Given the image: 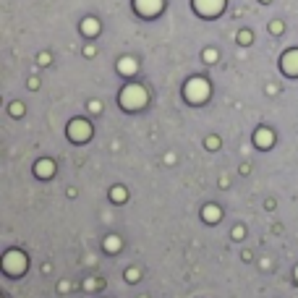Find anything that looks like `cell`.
<instances>
[{
  "label": "cell",
  "instance_id": "6da1fadb",
  "mask_svg": "<svg viewBox=\"0 0 298 298\" xmlns=\"http://www.w3.org/2000/svg\"><path fill=\"white\" fill-rule=\"evenodd\" d=\"M144 99H147V95H144L142 87H128L123 95H120V102H123L126 107H139Z\"/></svg>",
  "mask_w": 298,
  "mask_h": 298
},
{
  "label": "cell",
  "instance_id": "7a4b0ae2",
  "mask_svg": "<svg viewBox=\"0 0 298 298\" xmlns=\"http://www.w3.org/2000/svg\"><path fill=\"white\" fill-rule=\"evenodd\" d=\"M207 92H209V87H207V81H204V79H191L189 84H186V97H191L197 102L207 97Z\"/></svg>",
  "mask_w": 298,
  "mask_h": 298
},
{
  "label": "cell",
  "instance_id": "3957f363",
  "mask_svg": "<svg viewBox=\"0 0 298 298\" xmlns=\"http://www.w3.org/2000/svg\"><path fill=\"white\" fill-rule=\"evenodd\" d=\"M194 5L201 16H217L222 11V0H194Z\"/></svg>",
  "mask_w": 298,
  "mask_h": 298
},
{
  "label": "cell",
  "instance_id": "277c9868",
  "mask_svg": "<svg viewBox=\"0 0 298 298\" xmlns=\"http://www.w3.org/2000/svg\"><path fill=\"white\" fill-rule=\"evenodd\" d=\"M162 0H136V8L142 16H154L157 11H160Z\"/></svg>",
  "mask_w": 298,
  "mask_h": 298
},
{
  "label": "cell",
  "instance_id": "5b68a950",
  "mask_svg": "<svg viewBox=\"0 0 298 298\" xmlns=\"http://www.w3.org/2000/svg\"><path fill=\"white\" fill-rule=\"evenodd\" d=\"M283 68H285V73H298V50L285 52V58H283Z\"/></svg>",
  "mask_w": 298,
  "mask_h": 298
},
{
  "label": "cell",
  "instance_id": "8992f818",
  "mask_svg": "<svg viewBox=\"0 0 298 298\" xmlns=\"http://www.w3.org/2000/svg\"><path fill=\"white\" fill-rule=\"evenodd\" d=\"M118 68L123 71V73H134V71H136V63H134L131 58H123V60L118 63Z\"/></svg>",
  "mask_w": 298,
  "mask_h": 298
},
{
  "label": "cell",
  "instance_id": "52a82bcc",
  "mask_svg": "<svg viewBox=\"0 0 298 298\" xmlns=\"http://www.w3.org/2000/svg\"><path fill=\"white\" fill-rule=\"evenodd\" d=\"M81 32L97 34V21H95V18H87V21H81Z\"/></svg>",
  "mask_w": 298,
  "mask_h": 298
},
{
  "label": "cell",
  "instance_id": "ba28073f",
  "mask_svg": "<svg viewBox=\"0 0 298 298\" xmlns=\"http://www.w3.org/2000/svg\"><path fill=\"white\" fill-rule=\"evenodd\" d=\"M204 58H207V60H215L217 52H215V50H207V52H204Z\"/></svg>",
  "mask_w": 298,
  "mask_h": 298
}]
</instances>
